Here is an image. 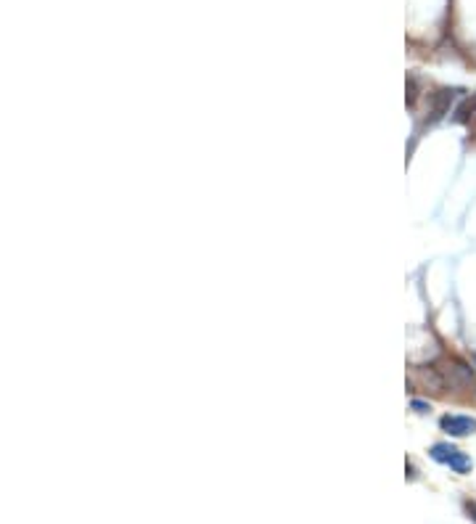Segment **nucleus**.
I'll return each mask as SVG.
<instances>
[{
	"label": "nucleus",
	"mask_w": 476,
	"mask_h": 524,
	"mask_svg": "<svg viewBox=\"0 0 476 524\" xmlns=\"http://www.w3.org/2000/svg\"><path fill=\"white\" fill-rule=\"evenodd\" d=\"M439 426H442V432H447L450 437H468L476 432V418L461 416V413H447V416H442Z\"/></svg>",
	"instance_id": "obj_1"
},
{
	"label": "nucleus",
	"mask_w": 476,
	"mask_h": 524,
	"mask_svg": "<svg viewBox=\"0 0 476 524\" xmlns=\"http://www.w3.org/2000/svg\"><path fill=\"white\" fill-rule=\"evenodd\" d=\"M455 99V90H439V93H434L432 96V109H429V114H432V122L442 120L444 114L450 111V104H453Z\"/></svg>",
	"instance_id": "obj_2"
},
{
	"label": "nucleus",
	"mask_w": 476,
	"mask_h": 524,
	"mask_svg": "<svg viewBox=\"0 0 476 524\" xmlns=\"http://www.w3.org/2000/svg\"><path fill=\"white\" fill-rule=\"evenodd\" d=\"M465 511H468V516L476 522V503H465Z\"/></svg>",
	"instance_id": "obj_3"
},
{
	"label": "nucleus",
	"mask_w": 476,
	"mask_h": 524,
	"mask_svg": "<svg viewBox=\"0 0 476 524\" xmlns=\"http://www.w3.org/2000/svg\"><path fill=\"white\" fill-rule=\"evenodd\" d=\"M413 408H415V411H418V413H426V405H423V403H418V400H415V403H413Z\"/></svg>",
	"instance_id": "obj_4"
}]
</instances>
